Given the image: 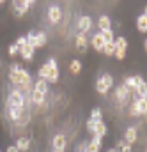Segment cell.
<instances>
[{"label": "cell", "mask_w": 147, "mask_h": 152, "mask_svg": "<svg viewBox=\"0 0 147 152\" xmlns=\"http://www.w3.org/2000/svg\"><path fill=\"white\" fill-rule=\"evenodd\" d=\"M7 106H11V108H25V97H23V92L20 88H14V90L9 92Z\"/></svg>", "instance_id": "1"}, {"label": "cell", "mask_w": 147, "mask_h": 152, "mask_svg": "<svg viewBox=\"0 0 147 152\" xmlns=\"http://www.w3.org/2000/svg\"><path fill=\"white\" fill-rule=\"evenodd\" d=\"M21 71H23V67L21 66H18V64H12L11 67H9V81L12 83V85H16V87H21Z\"/></svg>", "instance_id": "2"}, {"label": "cell", "mask_w": 147, "mask_h": 152, "mask_svg": "<svg viewBox=\"0 0 147 152\" xmlns=\"http://www.w3.org/2000/svg\"><path fill=\"white\" fill-rule=\"evenodd\" d=\"M129 96H131V90H129L124 83L115 88V99H117L121 104H126V103L129 101Z\"/></svg>", "instance_id": "3"}, {"label": "cell", "mask_w": 147, "mask_h": 152, "mask_svg": "<svg viewBox=\"0 0 147 152\" xmlns=\"http://www.w3.org/2000/svg\"><path fill=\"white\" fill-rule=\"evenodd\" d=\"M14 5V14L18 16V18H21L32 5H34V0H23V2H16V4H12Z\"/></svg>", "instance_id": "4"}, {"label": "cell", "mask_w": 147, "mask_h": 152, "mask_svg": "<svg viewBox=\"0 0 147 152\" xmlns=\"http://www.w3.org/2000/svg\"><path fill=\"white\" fill-rule=\"evenodd\" d=\"M142 83H144V78H142V76L135 75V76H128V78H124V85L131 90V94H135V90H137Z\"/></svg>", "instance_id": "5"}, {"label": "cell", "mask_w": 147, "mask_h": 152, "mask_svg": "<svg viewBox=\"0 0 147 152\" xmlns=\"http://www.w3.org/2000/svg\"><path fill=\"white\" fill-rule=\"evenodd\" d=\"M48 20H50V23H59L60 20H62V9L59 7V5H50L48 7Z\"/></svg>", "instance_id": "6"}, {"label": "cell", "mask_w": 147, "mask_h": 152, "mask_svg": "<svg viewBox=\"0 0 147 152\" xmlns=\"http://www.w3.org/2000/svg\"><path fill=\"white\" fill-rule=\"evenodd\" d=\"M66 136L64 134H55L53 140H51V145H53V152H64L66 151Z\"/></svg>", "instance_id": "7"}, {"label": "cell", "mask_w": 147, "mask_h": 152, "mask_svg": "<svg viewBox=\"0 0 147 152\" xmlns=\"http://www.w3.org/2000/svg\"><path fill=\"white\" fill-rule=\"evenodd\" d=\"M92 18L90 16H82L80 20H78V30H80V34H87L90 28H92Z\"/></svg>", "instance_id": "8"}, {"label": "cell", "mask_w": 147, "mask_h": 152, "mask_svg": "<svg viewBox=\"0 0 147 152\" xmlns=\"http://www.w3.org/2000/svg\"><path fill=\"white\" fill-rule=\"evenodd\" d=\"M46 66H48V64H46ZM59 76H60L59 66H55V67L48 66V73H46V78H44V81H48V83H57V81H59Z\"/></svg>", "instance_id": "9"}, {"label": "cell", "mask_w": 147, "mask_h": 152, "mask_svg": "<svg viewBox=\"0 0 147 152\" xmlns=\"http://www.w3.org/2000/svg\"><path fill=\"white\" fill-rule=\"evenodd\" d=\"M138 140V133H137V127H128L124 131V142L128 145H133L135 142Z\"/></svg>", "instance_id": "10"}, {"label": "cell", "mask_w": 147, "mask_h": 152, "mask_svg": "<svg viewBox=\"0 0 147 152\" xmlns=\"http://www.w3.org/2000/svg\"><path fill=\"white\" fill-rule=\"evenodd\" d=\"M74 46L80 53H85L87 51V46H89V41H87V36L85 34H78L76 36V41H74Z\"/></svg>", "instance_id": "11"}, {"label": "cell", "mask_w": 147, "mask_h": 152, "mask_svg": "<svg viewBox=\"0 0 147 152\" xmlns=\"http://www.w3.org/2000/svg\"><path fill=\"white\" fill-rule=\"evenodd\" d=\"M101 145H103V138L94 134V138L90 142H87V152H99Z\"/></svg>", "instance_id": "12"}, {"label": "cell", "mask_w": 147, "mask_h": 152, "mask_svg": "<svg viewBox=\"0 0 147 152\" xmlns=\"http://www.w3.org/2000/svg\"><path fill=\"white\" fill-rule=\"evenodd\" d=\"M23 112H25V108H11V106H7V115H9V118H11L12 122H16V124L21 120Z\"/></svg>", "instance_id": "13"}, {"label": "cell", "mask_w": 147, "mask_h": 152, "mask_svg": "<svg viewBox=\"0 0 147 152\" xmlns=\"http://www.w3.org/2000/svg\"><path fill=\"white\" fill-rule=\"evenodd\" d=\"M98 27H99V32H107V30H112V21H110V18H108L107 14L99 16V20H98Z\"/></svg>", "instance_id": "14"}, {"label": "cell", "mask_w": 147, "mask_h": 152, "mask_svg": "<svg viewBox=\"0 0 147 152\" xmlns=\"http://www.w3.org/2000/svg\"><path fill=\"white\" fill-rule=\"evenodd\" d=\"M34 51H36V50H34L32 46H29V44H25L23 48H20V55H21V58H23V60H29V62L34 60Z\"/></svg>", "instance_id": "15"}, {"label": "cell", "mask_w": 147, "mask_h": 152, "mask_svg": "<svg viewBox=\"0 0 147 152\" xmlns=\"http://www.w3.org/2000/svg\"><path fill=\"white\" fill-rule=\"evenodd\" d=\"M92 46H94V50H98V51H103V48H105V39L101 36V32H98V34H94L92 36Z\"/></svg>", "instance_id": "16"}, {"label": "cell", "mask_w": 147, "mask_h": 152, "mask_svg": "<svg viewBox=\"0 0 147 152\" xmlns=\"http://www.w3.org/2000/svg\"><path fill=\"white\" fill-rule=\"evenodd\" d=\"M107 133H108V127H107V124L101 120V122H96L94 124V133L92 134H96V136H107Z\"/></svg>", "instance_id": "17"}, {"label": "cell", "mask_w": 147, "mask_h": 152, "mask_svg": "<svg viewBox=\"0 0 147 152\" xmlns=\"http://www.w3.org/2000/svg\"><path fill=\"white\" fill-rule=\"evenodd\" d=\"M29 147H30V140H29L27 136H20L18 142H16V149H18L20 152H27Z\"/></svg>", "instance_id": "18"}, {"label": "cell", "mask_w": 147, "mask_h": 152, "mask_svg": "<svg viewBox=\"0 0 147 152\" xmlns=\"http://www.w3.org/2000/svg\"><path fill=\"white\" fill-rule=\"evenodd\" d=\"M113 44H115V51H126L128 50V41L126 37H115L113 39Z\"/></svg>", "instance_id": "19"}, {"label": "cell", "mask_w": 147, "mask_h": 152, "mask_svg": "<svg viewBox=\"0 0 147 152\" xmlns=\"http://www.w3.org/2000/svg\"><path fill=\"white\" fill-rule=\"evenodd\" d=\"M137 30L142 32V34H147V16L140 14V16L137 18Z\"/></svg>", "instance_id": "20"}, {"label": "cell", "mask_w": 147, "mask_h": 152, "mask_svg": "<svg viewBox=\"0 0 147 152\" xmlns=\"http://www.w3.org/2000/svg\"><path fill=\"white\" fill-rule=\"evenodd\" d=\"M34 90L36 92H41V94H44L46 96V92H48V81H44V80H37L36 83H34Z\"/></svg>", "instance_id": "21"}, {"label": "cell", "mask_w": 147, "mask_h": 152, "mask_svg": "<svg viewBox=\"0 0 147 152\" xmlns=\"http://www.w3.org/2000/svg\"><path fill=\"white\" fill-rule=\"evenodd\" d=\"M135 97H137V99H147V81H144V83L135 90Z\"/></svg>", "instance_id": "22"}, {"label": "cell", "mask_w": 147, "mask_h": 152, "mask_svg": "<svg viewBox=\"0 0 147 152\" xmlns=\"http://www.w3.org/2000/svg\"><path fill=\"white\" fill-rule=\"evenodd\" d=\"M46 42H48L46 34H44V32H36V48H43V46H46Z\"/></svg>", "instance_id": "23"}, {"label": "cell", "mask_w": 147, "mask_h": 152, "mask_svg": "<svg viewBox=\"0 0 147 152\" xmlns=\"http://www.w3.org/2000/svg\"><path fill=\"white\" fill-rule=\"evenodd\" d=\"M69 71H71L73 75H80V71H82V62H80L78 58L71 60V64H69Z\"/></svg>", "instance_id": "24"}, {"label": "cell", "mask_w": 147, "mask_h": 152, "mask_svg": "<svg viewBox=\"0 0 147 152\" xmlns=\"http://www.w3.org/2000/svg\"><path fill=\"white\" fill-rule=\"evenodd\" d=\"M90 120H94V122H101V120H103V112H101V108H92V112H90Z\"/></svg>", "instance_id": "25"}, {"label": "cell", "mask_w": 147, "mask_h": 152, "mask_svg": "<svg viewBox=\"0 0 147 152\" xmlns=\"http://www.w3.org/2000/svg\"><path fill=\"white\" fill-rule=\"evenodd\" d=\"M115 151H117V152H131V145H128L124 140H119V142H117Z\"/></svg>", "instance_id": "26"}, {"label": "cell", "mask_w": 147, "mask_h": 152, "mask_svg": "<svg viewBox=\"0 0 147 152\" xmlns=\"http://www.w3.org/2000/svg\"><path fill=\"white\" fill-rule=\"evenodd\" d=\"M99 80H101V81L107 85V88H112V87H113V76H112L110 73H105V75L101 76Z\"/></svg>", "instance_id": "27"}, {"label": "cell", "mask_w": 147, "mask_h": 152, "mask_svg": "<svg viewBox=\"0 0 147 152\" xmlns=\"http://www.w3.org/2000/svg\"><path fill=\"white\" fill-rule=\"evenodd\" d=\"M129 115H131V117H142L140 108H138V104H137V101H133V103L129 104Z\"/></svg>", "instance_id": "28"}, {"label": "cell", "mask_w": 147, "mask_h": 152, "mask_svg": "<svg viewBox=\"0 0 147 152\" xmlns=\"http://www.w3.org/2000/svg\"><path fill=\"white\" fill-rule=\"evenodd\" d=\"M103 53L108 55V57H113V55H115V44H113V42H107L105 48H103Z\"/></svg>", "instance_id": "29"}, {"label": "cell", "mask_w": 147, "mask_h": 152, "mask_svg": "<svg viewBox=\"0 0 147 152\" xmlns=\"http://www.w3.org/2000/svg\"><path fill=\"white\" fill-rule=\"evenodd\" d=\"M135 101H137V104H138V108H140L142 117L147 115V99H137V97H135Z\"/></svg>", "instance_id": "30"}, {"label": "cell", "mask_w": 147, "mask_h": 152, "mask_svg": "<svg viewBox=\"0 0 147 152\" xmlns=\"http://www.w3.org/2000/svg\"><path fill=\"white\" fill-rule=\"evenodd\" d=\"M44 97H46V96L41 94V92H36V90L32 92V101H34L36 104H43V103H44Z\"/></svg>", "instance_id": "31"}, {"label": "cell", "mask_w": 147, "mask_h": 152, "mask_svg": "<svg viewBox=\"0 0 147 152\" xmlns=\"http://www.w3.org/2000/svg\"><path fill=\"white\" fill-rule=\"evenodd\" d=\"M96 90H98V92H99L101 96H107V92H108L107 85H105V83H103L101 80H98V81H96Z\"/></svg>", "instance_id": "32"}, {"label": "cell", "mask_w": 147, "mask_h": 152, "mask_svg": "<svg viewBox=\"0 0 147 152\" xmlns=\"http://www.w3.org/2000/svg\"><path fill=\"white\" fill-rule=\"evenodd\" d=\"M7 55L9 57H14V55H20V48L12 42V44H9V48H7Z\"/></svg>", "instance_id": "33"}, {"label": "cell", "mask_w": 147, "mask_h": 152, "mask_svg": "<svg viewBox=\"0 0 147 152\" xmlns=\"http://www.w3.org/2000/svg\"><path fill=\"white\" fill-rule=\"evenodd\" d=\"M101 36H103V39H105V44H107V42H113V32H112V30L101 32Z\"/></svg>", "instance_id": "34"}, {"label": "cell", "mask_w": 147, "mask_h": 152, "mask_svg": "<svg viewBox=\"0 0 147 152\" xmlns=\"http://www.w3.org/2000/svg\"><path fill=\"white\" fill-rule=\"evenodd\" d=\"M14 44H16L18 48H23V46H25V44H29V42H27V37H25V36H20V37L16 39V42H14Z\"/></svg>", "instance_id": "35"}, {"label": "cell", "mask_w": 147, "mask_h": 152, "mask_svg": "<svg viewBox=\"0 0 147 152\" xmlns=\"http://www.w3.org/2000/svg\"><path fill=\"white\" fill-rule=\"evenodd\" d=\"M94 124H96L94 120H90V118L87 120V131H89V133H94Z\"/></svg>", "instance_id": "36"}, {"label": "cell", "mask_w": 147, "mask_h": 152, "mask_svg": "<svg viewBox=\"0 0 147 152\" xmlns=\"http://www.w3.org/2000/svg\"><path fill=\"white\" fill-rule=\"evenodd\" d=\"M76 152H87V142H82V143L76 147Z\"/></svg>", "instance_id": "37"}, {"label": "cell", "mask_w": 147, "mask_h": 152, "mask_svg": "<svg viewBox=\"0 0 147 152\" xmlns=\"http://www.w3.org/2000/svg\"><path fill=\"white\" fill-rule=\"evenodd\" d=\"M46 64H48V66H51V67H55V66H57V60H55V58H53V57H50V58H48V62H46Z\"/></svg>", "instance_id": "38"}, {"label": "cell", "mask_w": 147, "mask_h": 152, "mask_svg": "<svg viewBox=\"0 0 147 152\" xmlns=\"http://www.w3.org/2000/svg\"><path fill=\"white\" fill-rule=\"evenodd\" d=\"M5 152H20V151L16 149V145H9V147L5 149Z\"/></svg>", "instance_id": "39"}, {"label": "cell", "mask_w": 147, "mask_h": 152, "mask_svg": "<svg viewBox=\"0 0 147 152\" xmlns=\"http://www.w3.org/2000/svg\"><path fill=\"white\" fill-rule=\"evenodd\" d=\"M144 16H147V5H146V9H144V12H142Z\"/></svg>", "instance_id": "40"}, {"label": "cell", "mask_w": 147, "mask_h": 152, "mask_svg": "<svg viewBox=\"0 0 147 152\" xmlns=\"http://www.w3.org/2000/svg\"><path fill=\"white\" fill-rule=\"evenodd\" d=\"M107 152H117V151H115V149H113V147H112V149H108V151H107Z\"/></svg>", "instance_id": "41"}, {"label": "cell", "mask_w": 147, "mask_h": 152, "mask_svg": "<svg viewBox=\"0 0 147 152\" xmlns=\"http://www.w3.org/2000/svg\"><path fill=\"white\" fill-rule=\"evenodd\" d=\"M146 51H147V39H146Z\"/></svg>", "instance_id": "42"}, {"label": "cell", "mask_w": 147, "mask_h": 152, "mask_svg": "<svg viewBox=\"0 0 147 152\" xmlns=\"http://www.w3.org/2000/svg\"><path fill=\"white\" fill-rule=\"evenodd\" d=\"M0 4H2V2H0Z\"/></svg>", "instance_id": "43"}, {"label": "cell", "mask_w": 147, "mask_h": 152, "mask_svg": "<svg viewBox=\"0 0 147 152\" xmlns=\"http://www.w3.org/2000/svg\"><path fill=\"white\" fill-rule=\"evenodd\" d=\"M0 152H2V151H0Z\"/></svg>", "instance_id": "44"}, {"label": "cell", "mask_w": 147, "mask_h": 152, "mask_svg": "<svg viewBox=\"0 0 147 152\" xmlns=\"http://www.w3.org/2000/svg\"><path fill=\"white\" fill-rule=\"evenodd\" d=\"M146 117H147V115H146Z\"/></svg>", "instance_id": "45"}]
</instances>
